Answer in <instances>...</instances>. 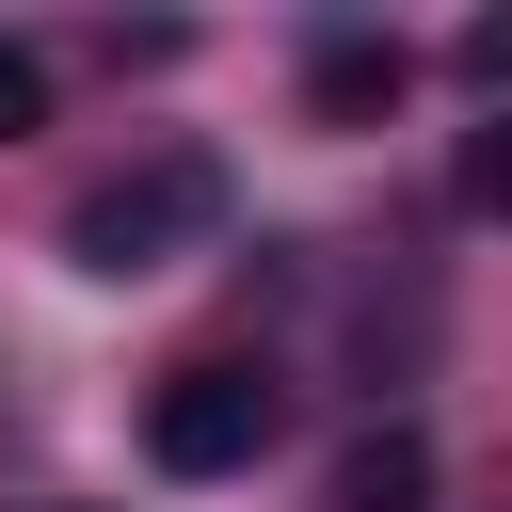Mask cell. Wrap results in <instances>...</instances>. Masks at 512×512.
Listing matches in <instances>:
<instances>
[{
	"instance_id": "cell-1",
	"label": "cell",
	"mask_w": 512,
	"mask_h": 512,
	"mask_svg": "<svg viewBox=\"0 0 512 512\" xmlns=\"http://www.w3.org/2000/svg\"><path fill=\"white\" fill-rule=\"evenodd\" d=\"M208 224H224V160L160 144V160H128V176H96V192L64 208V256L128 288V272H176V256L208 240Z\"/></svg>"
},
{
	"instance_id": "cell-2",
	"label": "cell",
	"mask_w": 512,
	"mask_h": 512,
	"mask_svg": "<svg viewBox=\"0 0 512 512\" xmlns=\"http://www.w3.org/2000/svg\"><path fill=\"white\" fill-rule=\"evenodd\" d=\"M144 448H160V480H224V464H256V448H272V368L192 352V368L144 400Z\"/></svg>"
},
{
	"instance_id": "cell-3",
	"label": "cell",
	"mask_w": 512,
	"mask_h": 512,
	"mask_svg": "<svg viewBox=\"0 0 512 512\" xmlns=\"http://www.w3.org/2000/svg\"><path fill=\"white\" fill-rule=\"evenodd\" d=\"M416 496H432V432H400V416H384V432H352V448H336V512H416Z\"/></svg>"
},
{
	"instance_id": "cell-4",
	"label": "cell",
	"mask_w": 512,
	"mask_h": 512,
	"mask_svg": "<svg viewBox=\"0 0 512 512\" xmlns=\"http://www.w3.org/2000/svg\"><path fill=\"white\" fill-rule=\"evenodd\" d=\"M304 96H320V128H368V112H400V48H384V32H336V48L304 64Z\"/></svg>"
},
{
	"instance_id": "cell-5",
	"label": "cell",
	"mask_w": 512,
	"mask_h": 512,
	"mask_svg": "<svg viewBox=\"0 0 512 512\" xmlns=\"http://www.w3.org/2000/svg\"><path fill=\"white\" fill-rule=\"evenodd\" d=\"M16 128H48V64H32V48H0V144H16Z\"/></svg>"
}]
</instances>
